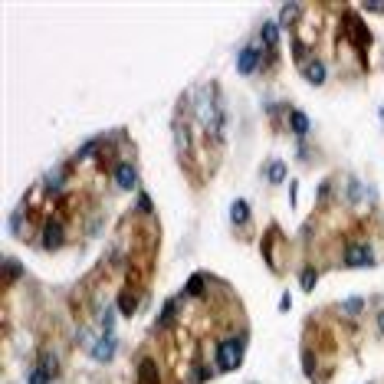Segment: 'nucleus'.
I'll list each match as a JSON object with an SVG mask.
<instances>
[{
  "label": "nucleus",
  "mask_w": 384,
  "mask_h": 384,
  "mask_svg": "<svg viewBox=\"0 0 384 384\" xmlns=\"http://www.w3.org/2000/svg\"><path fill=\"white\" fill-rule=\"evenodd\" d=\"M0 266H4V292H7L17 279H23V266H20L14 256H4V260H0Z\"/></svg>",
  "instance_id": "24"
},
{
  "label": "nucleus",
  "mask_w": 384,
  "mask_h": 384,
  "mask_svg": "<svg viewBox=\"0 0 384 384\" xmlns=\"http://www.w3.org/2000/svg\"><path fill=\"white\" fill-rule=\"evenodd\" d=\"M115 312H119L115 306H109V309L99 312V325H102V332H115Z\"/></svg>",
  "instance_id": "28"
},
{
  "label": "nucleus",
  "mask_w": 384,
  "mask_h": 384,
  "mask_svg": "<svg viewBox=\"0 0 384 384\" xmlns=\"http://www.w3.org/2000/svg\"><path fill=\"white\" fill-rule=\"evenodd\" d=\"M316 286H319V270L312 263H302V266H299V289L312 292Z\"/></svg>",
  "instance_id": "25"
},
{
  "label": "nucleus",
  "mask_w": 384,
  "mask_h": 384,
  "mask_svg": "<svg viewBox=\"0 0 384 384\" xmlns=\"http://www.w3.org/2000/svg\"><path fill=\"white\" fill-rule=\"evenodd\" d=\"M279 247H286V233L279 230V223H270L266 233L260 237V253H263L266 266L273 276H282V266H279Z\"/></svg>",
  "instance_id": "6"
},
{
  "label": "nucleus",
  "mask_w": 384,
  "mask_h": 384,
  "mask_svg": "<svg viewBox=\"0 0 384 384\" xmlns=\"http://www.w3.org/2000/svg\"><path fill=\"white\" fill-rule=\"evenodd\" d=\"M138 306H142V292L132 289V286H122L119 299H115V309H119L122 319H132L138 312Z\"/></svg>",
  "instance_id": "14"
},
{
  "label": "nucleus",
  "mask_w": 384,
  "mask_h": 384,
  "mask_svg": "<svg viewBox=\"0 0 384 384\" xmlns=\"http://www.w3.org/2000/svg\"><path fill=\"white\" fill-rule=\"evenodd\" d=\"M345 188H348V204L351 207H358L361 201H365V181H358V178H345Z\"/></svg>",
  "instance_id": "26"
},
{
  "label": "nucleus",
  "mask_w": 384,
  "mask_h": 384,
  "mask_svg": "<svg viewBox=\"0 0 384 384\" xmlns=\"http://www.w3.org/2000/svg\"><path fill=\"white\" fill-rule=\"evenodd\" d=\"M279 20H263L260 23V46L266 53H279Z\"/></svg>",
  "instance_id": "18"
},
{
  "label": "nucleus",
  "mask_w": 384,
  "mask_h": 384,
  "mask_svg": "<svg viewBox=\"0 0 384 384\" xmlns=\"http://www.w3.org/2000/svg\"><path fill=\"white\" fill-rule=\"evenodd\" d=\"M85 230H89V237H99V230H102V213H95L92 220H89V227H85Z\"/></svg>",
  "instance_id": "32"
},
{
  "label": "nucleus",
  "mask_w": 384,
  "mask_h": 384,
  "mask_svg": "<svg viewBox=\"0 0 384 384\" xmlns=\"http://www.w3.org/2000/svg\"><path fill=\"white\" fill-rule=\"evenodd\" d=\"M26 384H53V378L46 375V371H40V368H30V371H26Z\"/></svg>",
  "instance_id": "29"
},
{
  "label": "nucleus",
  "mask_w": 384,
  "mask_h": 384,
  "mask_svg": "<svg viewBox=\"0 0 384 384\" xmlns=\"http://www.w3.org/2000/svg\"><path fill=\"white\" fill-rule=\"evenodd\" d=\"M289 309H292V296L289 292H282L279 296V312H289Z\"/></svg>",
  "instance_id": "33"
},
{
  "label": "nucleus",
  "mask_w": 384,
  "mask_h": 384,
  "mask_svg": "<svg viewBox=\"0 0 384 384\" xmlns=\"http://www.w3.org/2000/svg\"><path fill=\"white\" fill-rule=\"evenodd\" d=\"M191 119L197 122V128L210 138L213 145H223V128H227V109H223V95L217 82H207L197 95V102H191Z\"/></svg>",
  "instance_id": "1"
},
{
  "label": "nucleus",
  "mask_w": 384,
  "mask_h": 384,
  "mask_svg": "<svg viewBox=\"0 0 384 384\" xmlns=\"http://www.w3.org/2000/svg\"><path fill=\"white\" fill-rule=\"evenodd\" d=\"M375 306H378V309H375V332L384 338V296L375 299Z\"/></svg>",
  "instance_id": "30"
},
{
  "label": "nucleus",
  "mask_w": 384,
  "mask_h": 384,
  "mask_svg": "<svg viewBox=\"0 0 384 384\" xmlns=\"http://www.w3.org/2000/svg\"><path fill=\"white\" fill-rule=\"evenodd\" d=\"M112 181L119 191H142V174H138L135 161H119L115 171H112Z\"/></svg>",
  "instance_id": "9"
},
{
  "label": "nucleus",
  "mask_w": 384,
  "mask_h": 384,
  "mask_svg": "<svg viewBox=\"0 0 384 384\" xmlns=\"http://www.w3.org/2000/svg\"><path fill=\"white\" fill-rule=\"evenodd\" d=\"M286 128H289L292 135H296V142H306V135L312 132V119H309L302 109L289 105V119H286Z\"/></svg>",
  "instance_id": "15"
},
{
  "label": "nucleus",
  "mask_w": 384,
  "mask_h": 384,
  "mask_svg": "<svg viewBox=\"0 0 384 384\" xmlns=\"http://www.w3.org/2000/svg\"><path fill=\"white\" fill-rule=\"evenodd\" d=\"M263 56H266V50L260 46V43H247V46H240L237 76H253V73H260V69H263Z\"/></svg>",
  "instance_id": "7"
},
{
  "label": "nucleus",
  "mask_w": 384,
  "mask_h": 384,
  "mask_svg": "<svg viewBox=\"0 0 384 384\" xmlns=\"http://www.w3.org/2000/svg\"><path fill=\"white\" fill-rule=\"evenodd\" d=\"M368 306H371V299L365 296H348V299H338L332 306V312L338 319H361L368 312Z\"/></svg>",
  "instance_id": "13"
},
{
  "label": "nucleus",
  "mask_w": 384,
  "mask_h": 384,
  "mask_svg": "<svg viewBox=\"0 0 384 384\" xmlns=\"http://www.w3.org/2000/svg\"><path fill=\"white\" fill-rule=\"evenodd\" d=\"M230 223L233 230H250V223H253V207H250V201H243V197H237L230 204Z\"/></svg>",
  "instance_id": "17"
},
{
  "label": "nucleus",
  "mask_w": 384,
  "mask_h": 384,
  "mask_svg": "<svg viewBox=\"0 0 384 384\" xmlns=\"http://www.w3.org/2000/svg\"><path fill=\"white\" fill-rule=\"evenodd\" d=\"M289 201H292V207H296V201H299V181H289Z\"/></svg>",
  "instance_id": "35"
},
{
  "label": "nucleus",
  "mask_w": 384,
  "mask_h": 384,
  "mask_svg": "<svg viewBox=\"0 0 384 384\" xmlns=\"http://www.w3.org/2000/svg\"><path fill=\"white\" fill-rule=\"evenodd\" d=\"M102 148H105V135H95V138H89V142H82V145L76 148V154H73V164H82V161H92V158H99L102 154Z\"/></svg>",
  "instance_id": "19"
},
{
  "label": "nucleus",
  "mask_w": 384,
  "mask_h": 384,
  "mask_svg": "<svg viewBox=\"0 0 384 384\" xmlns=\"http://www.w3.org/2000/svg\"><path fill=\"white\" fill-rule=\"evenodd\" d=\"M36 368H40V371H46V375H50L53 381H56V378L63 375V361H60V355H56L53 348H43V351H40V358H36Z\"/></svg>",
  "instance_id": "21"
},
{
  "label": "nucleus",
  "mask_w": 384,
  "mask_h": 384,
  "mask_svg": "<svg viewBox=\"0 0 384 384\" xmlns=\"http://www.w3.org/2000/svg\"><path fill=\"white\" fill-rule=\"evenodd\" d=\"M30 207H14V213H10V233H14V237L17 240H26V243H30V240H33V220H30Z\"/></svg>",
  "instance_id": "11"
},
{
  "label": "nucleus",
  "mask_w": 384,
  "mask_h": 384,
  "mask_svg": "<svg viewBox=\"0 0 384 384\" xmlns=\"http://www.w3.org/2000/svg\"><path fill=\"white\" fill-rule=\"evenodd\" d=\"M338 33H341V43H348L358 56H365L368 46H371V30H368L365 20L355 14V7H345V17H341Z\"/></svg>",
  "instance_id": "3"
},
{
  "label": "nucleus",
  "mask_w": 384,
  "mask_h": 384,
  "mask_svg": "<svg viewBox=\"0 0 384 384\" xmlns=\"http://www.w3.org/2000/svg\"><path fill=\"white\" fill-rule=\"evenodd\" d=\"M115 351H119V335H115V332H102V335H95L92 348L85 351V355H89L92 361H99V365H112Z\"/></svg>",
  "instance_id": "8"
},
{
  "label": "nucleus",
  "mask_w": 384,
  "mask_h": 384,
  "mask_svg": "<svg viewBox=\"0 0 384 384\" xmlns=\"http://www.w3.org/2000/svg\"><path fill=\"white\" fill-rule=\"evenodd\" d=\"M247 345H250V329L240 325L237 332H227L217 338L213 345V365L220 375H230V371H240L243 368V355H247Z\"/></svg>",
  "instance_id": "2"
},
{
  "label": "nucleus",
  "mask_w": 384,
  "mask_h": 384,
  "mask_svg": "<svg viewBox=\"0 0 384 384\" xmlns=\"http://www.w3.org/2000/svg\"><path fill=\"white\" fill-rule=\"evenodd\" d=\"M135 384H161V368L148 351L135 355Z\"/></svg>",
  "instance_id": "10"
},
{
  "label": "nucleus",
  "mask_w": 384,
  "mask_h": 384,
  "mask_svg": "<svg viewBox=\"0 0 384 384\" xmlns=\"http://www.w3.org/2000/svg\"><path fill=\"white\" fill-rule=\"evenodd\" d=\"M36 247H40L43 253H60V250L66 247V223H63L60 213H50L46 220H40Z\"/></svg>",
  "instance_id": "4"
},
{
  "label": "nucleus",
  "mask_w": 384,
  "mask_h": 384,
  "mask_svg": "<svg viewBox=\"0 0 384 384\" xmlns=\"http://www.w3.org/2000/svg\"><path fill=\"white\" fill-rule=\"evenodd\" d=\"M263 178H266V184L270 188H279V184H286V174H289V168H286V161L282 158H270V161L263 164Z\"/></svg>",
  "instance_id": "20"
},
{
  "label": "nucleus",
  "mask_w": 384,
  "mask_h": 384,
  "mask_svg": "<svg viewBox=\"0 0 384 384\" xmlns=\"http://www.w3.org/2000/svg\"><path fill=\"white\" fill-rule=\"evenodd\" d=\"M207 282H210V276L207 273H201V270H197L194 276H191L188 279V286H184V299H201V296H207Z\"/></svg>",
  "instance_id": "23"
},
{
  "label": "nucleus",
  "mask_w": 384,
  "mask_h": 384,
  "mask_svg": "<svg viewBox=\"0 0 384 384\" xmlns=\"http://www.w3.org/2000/svg\"><path fill=\"white\" fill-rule=\"evenodd\" d=\"M135 213H138V217H145V220H151V217H154V201H151V194H148V191H138Z\"/></svg>",
  "instance_id": "27"
},
{
  "label": "nucleus",
  "mask_w": 384,
  "mask_h": 384,
  "mask_svg": "<svg viewBox=\"0 0 384 384\" xmlns=\"http://www.w3.org/2000/svg\"><path fill=\"white\" fill-rule=\"evenodd\" d=\"M181 306H184V292L181 296H171L168 302H164V309H161V316L154 319V325H151V332H168L171 325L181 319Z\"/></svg>",
  "instance_id": "12"
},
{
  "label": "nucleus",
  "mask_w": 384,
  "mask_h": 384,
  "mask_svg": "<svg viewBox=\"0 0 384 384\" xmlns=\"http://www.w3.org/2000/svg\"><path fill=\"white\" fill-rule=\"evenodd\" d=\"M341 266H345V270H375L378 253L371 250L368 240H348V243L341 247Z\"/></svg>",
  "instance_id": "5"
},
{
  "label": "nucleus",
  "mask_w": 384,
  "mask_h": 384,
  "mask_svg": "<svg viewBox=\"0 0 384 384\" xmlns=\"http://www.w3.org/2000/svg\"><path fill=\"white\" fill-rule=\"evenodd\" d=\"M302 79H306L309 85H316V89L329 82V66H325L322 56H312V60L302 66Z\"/></svg>",
  "instance_id": "16"
},
{
  "label": "nucleus",
  "mask_w": 384,
  "mask_h": 384,
  "mask_svg": "<svg viewBox=\"0 0 384 384\" xmlns=\"http://www.w3.org/2000/svg\"><path fill=\"white\" fill-rule=\"evenodd\" d=\"M332 188H335V178L322 181V188H319V207L325 210V204H329V197H332Z\"/></svg>",
  "instance_id": "31"
},
{
  "label": "nucleus",
  "mask_w": 384,
  "mask_h": 384,
  "mask_svg": "<svg viewBox=\"0 0 384 384\" xmlns=\"http://www.w3.org/2000/svg\"><path fill=\"white\" fill-rule=\"evenodd\" d=\"M378 115H381V119H384V109H378Z\"/></svg>",
  "instance_id": "36"
},
{
  "label": "nucleus",
  "mask_w": 384,
  "mask_h": 384,
  "mask_svg": "<svg viewBox=\"0 0 384 384\" xmlns=\"http://www.w3.org/2000/svg\"><path fill=\"white\" fill-rule=\"evenodd\" d=\"M361 14H384V4H365Z\"/></svg>",
  "instance_id": "34"
},
{
  "label": "nucleus",
  "mask_w": 384,
  "mask_h": 384,
  "mask_svg": "<svg viewBox=\"0 0 384 384\" xmlns=\"http://www.w3.org/2000/svg\"><path fill=\"white\" fill-rule=\"evenodd\" d=\"M302 17H306V4H282V7H279V26L296 30Z\"/></svg>",
  "instance_id": "22"
}]
</instances>
